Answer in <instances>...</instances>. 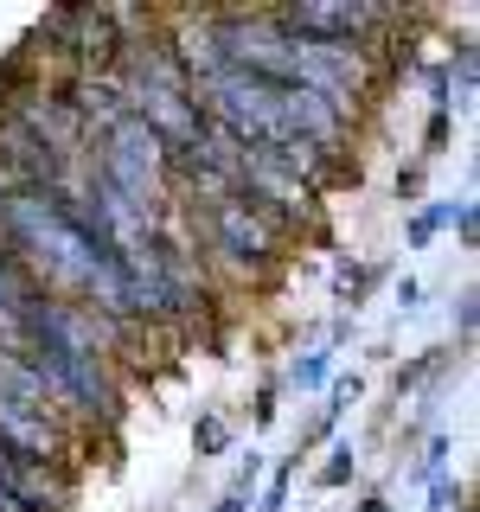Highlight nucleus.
<instances>
[{
	"label": "nucleus",
	"instance_id": "4",
	"mask_svg": "<svg viewBox=\"0 0 480 512\" xmlns=\"http://www.w3.org/2000/svg\"><path fill=\"white\" fill-rule=\"evenodd\" d=\"M333 378V352L320 346V352H301L295 365H288V384H295V391H320V384Z\"/></svg>",
	"mask_w": 480,
	"mask_h": 512
},
{
	"label": "nucleus",
	"instance_id": "8",
	"mask_svg": "<svg viewBox=\"0 0 480 512\" xmlns=\"http://www.w3.org/2000/svg\"><path fill=\"white\" fill-rule=\"evenodd\" d=\"M244 500H250V493H244V487H231V493L218 500V512H244Z\"/></svg>",
	"mask_w": 480,
	"mask_h": 512
},
{
	"label": "nucleus",
	"instance_id": "9",
	"mask_svg": "<svg viewBox=\"0 0 480 512\" xmlns=\"http://www.w3.org/2000/svg\"><path fill=\"white\" fill-rule=\"evenodd\" d=\"M359 512H391V506H384V500H359Z\"/></svg>",
	"mask_w": 480,
	"mask_h": 512
},
{
	"label": "nucleus",
	"instance_id": "1",
	"mask_svg": "<svg viewBox=\"0 0 480 512\" xmlns=\"http://www.w3.org/2000/svg\"><path fill=\"white\" fill-rule=\"evenodd\" d=\"M103 333L109 320L84 314L77 301H58L45 288H32L26 308H20V346L32 359V372L45 378V391L58 397L64 416H116L122 391H116V372H109V352H103Z\"/></svg>",
	"mask_w": 480,
	"mask_h": 512
},
{
	"label": "nucleus",
	"instance_id": "6",
	"mask_svg": "<svg viewBox=\"0 0 480 512\" xmlns=\"http://www.w3.org/2000/svg\"><path fill=\"white\" fill-rule=\"evenodd\" d=\"M224 442H231V429H224V423H205L199 429V455H218Z\"/></svg>",
	"mask_w": 480,
	"mask_h": 512
},
{
	"label": "nucleus",
	"instance_id": "2",
	"mask_svg": "<svg viewBox=\"0 0 480 512\" xmlns=\"http://www.w3.org/2000/svg\"><path fill=\"white\" fill-rule=\"evenodd\" d=\"M167 167H173V148L154 135L141 116H122L116 128H103L96 135V160H90V173H103L109 186L122 192V199H135V205H148V212H160L167 205Z\"/></svg>",
	"mask_w": 480,
	"mask_h": 512
},
{
	"label": "nucleus",
	"instance_id": "5",
	"mask_svg": "<svg viewBox=\"0 0 480 512\" xmlns=\"http://www.w3.org/2000/svg\"><path fill=\"white\" fill-rule=\"evenodd\" d=\"M340 480H352V448H346V442L333 448V455H327V468H320V487H340Z\"/></svg>",
	"mask_w": 480,
	"mask_h": 512
},
{
	"label": "nucleus",
	"instance_id": "7",
	"mask_svg": "<svg viewBox=\"0 0 480 512\" xmlns=\"http://www.w3.org/2000/svg\"><path fill=\"white\" fill-rule=\"evenodd\" d=\"M282 500H288V468L269 480V500H263V512H282Z\"/></svg>",
	"mask_w": 480,
	"mask_h": 512
},
{
	"label": "nucleus",
	"instance_id": "3",
	"mask_svg": "<svg viewBox=\"0 0 480 512\" xmlns=\"http://www.w3.org/2000/svg\"><path fill=\"white\" fill-rule=\"evenodd\" d=\"M192 224H199L205 250H212L224 269H237V276H263V269L276 263V224L256 212V205H244L237 192L192 205Z\"/></svg>",
	"mask_w": 480,
	"mask_h": 512
}]
</instances>
